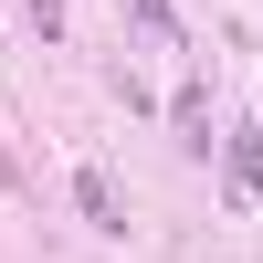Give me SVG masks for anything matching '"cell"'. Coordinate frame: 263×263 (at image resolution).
Returning a JSON list of instances; mask_svg holds the SVG:
<instances>
[{"label":"cell","instance_id":"6da1fadb","mask_svg":"<svg viewBox=\"0 0 263 263\" xmlns=\"http://www.w3.org/2000/svg\"><path fill=\"white\" fill-rule=\"evenodd\" d=\"M74 211H84L95 232H126V200H116V190L95 179V168H74Z\"/></svg>","mask_w":263,"mask_h":263},{"label":"cell","instance_id":"7a4b0ae2","mask_svg":"<svg viewBox=\"0 0 263 263\" xmlns=\"http://www.w3.org/2000/svg\"><path fill=\"white\" fill-rule=\"evenodd\" d=\"M221 168H232V190H242V200H263V137H253V126L221 147Z\"/></svg>","mask_w":263,"mask_h":263},{"label":"cell","instance_id":"3957f363","mask_svg":"<svg viewBox=\"0 0 263 263\" xmlns=\"http://www.w3.org/2000/svg\"><path fill=\"white\" fill-rule=\"evenodd\" d=\"M126 11H137V32H179V11H168V0H126Z\"/></svg>","mask_w":263,"mask_h":263},{"label":"cell","instance_id":"277c9868","mask_svg":"<svg viewBox=\"0 0 263 263\" xmlns=\"http://www.w3.org/2000/svg\"><path fill=\"white\" fill-rule=\"evenodd\" d=\"M32 32H63V0H32Z\"/></svg>","mask_w":263,"mask_h":263}]
</instances>
